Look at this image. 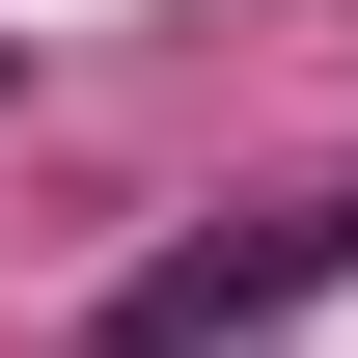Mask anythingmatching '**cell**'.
I'll return each instance as SVG.
<instances>
[{"label": "cell", "instance_id": "1", "mask_svg": "<svg viewBox=\"0 0 358 358\" xmlns=\"http://www.w3.org/2000/svg\"><path fill=\"white\" fill-rule=\"evenodd\" d=\"M303 275H358V193H303V221H221V248H166V275L110 303V358H193V331H275Z\"/></svg>", "mask_w": 358, "mask_h": 358}]
</instances>
